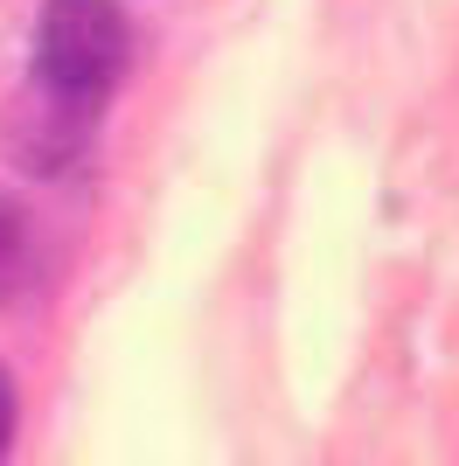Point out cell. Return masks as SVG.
Listing matches in <instances>:
<instances>
[{"mask_svg": "<svg viewBox=\"0 0 459 466\" xmlns=\"http://www.w3.org/2000/svg\"><path fill=\"white\" fill-rule=\"evenodd\" d=\"M133 56V21L118 0H42L36 21V84L76 105H105Z\"/></svg>", "mask_w": 459, "mask_h": 466, "instance_id": "1", "label": "cell"}, {"mask_svg": "<svg viewBox=\"0 0 459 466\" xmlns=\"http://www.w3.org/2000/svg\"><path fill=\"white\" fill-rule=\"evenodd\" d=\"M21 244H28V230H21V209H15V202H0V286L15 279V265H21Z\"/></svg>", "mask_w": 459, "mask_h": 466, "instance_id": "2", "label": "cell"}, {"mask_svg": "<svg viewBox=\"0 0 459 466\" xmlns=\"http://www.w3.org/2000/svg\"><path fill=\"white\" fill-rule=\"evenodd\" d=\"M7 439H15V376L0 370V452H7Z\"/></svg>", "mask_w": 459, "mask_h": 466, "instance_id": "3", "label": "cell"}]
</instances>
